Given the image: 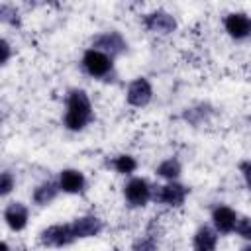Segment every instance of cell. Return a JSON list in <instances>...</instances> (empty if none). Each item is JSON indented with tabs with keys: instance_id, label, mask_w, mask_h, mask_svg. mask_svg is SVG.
I'll list each match as a JSON object with an SVG mask.
<instances>
[{
	"instance_id": "30bf717a",
	"label": "cell",
	"mask_w": 251,
	"mask_h": 251,
	"mask_svg": "<svg viewBox=\"0 0 251 251\" xmlns=\"http://www.w3.org/2000/svg\"><path fill=\"white\" fill-rule=\"evenodd\" d=\"M224 29L226 33L235 39V41H243L249 37L251 33V20L247 12H229L224 20Z\"/></svg>"
},
{
	"instance_id": "4fadbf2b",
	"label": "cell",
	"mask_w": 251,
	"mask_h": 251,
	"mask_svg": "<svg viewBox=\"0 0 251 251\" xmlns=\"http://www.w3.org/2000/svg\"><path fill=\"white\" fill-rule=\"evenodd\" d=\"M4 222L12 231H22L25 229L29 222V208L24 202H10L4 210Z\"/></svg>"
},
{
	"instance_id": "7c38bea8",
	"label": "cell",
	"mask_w": 251,
	"mask_h": 251,
	"mask_svg": "<svg viewBox=\"0 0 251 251\" xmlns=\"http://www.w3.org/2000/svg\"><path fill=\"white\" fill-rule=\"evenodd\" d=\"M57 184L65 194H80L86 188V176L78 169H63L57 176Z\"/></svg>"
},
{
	"instance_id": "277c9868",
	"label": "cell",
	"mask_w": 251,
	"mask_h": 251,
	"mask_svg": "<svg viewBox=\"0 0 251 251\" xmlns=\"http://www.w3.org/2000/svg\"><path fill=\"white\" fill-rule=\"evenodd\" d=\"M90 47L100 51V53H104V55H108L110 59H116V57H120L122 53L127 51V41L120 31L112 29V31L96 33L90 39Z\"/></svg>"
},
{
	"instance_id": "9a60e30c",
	"label": "cell",
	"mask_w": 251,
	"mask_h": 251,
	"mask_svg": "<svg viewBox=\"0 0 251 251\" xmlns=\"http://www.w3.org/2000/svg\"><path fill=\"white\" fill-rule=\"evenodd\" d=\"M61 194L57 180H43L39 182L33 192H31V200L35 206H49L51 202H55V198Z\"/></svg>"
},
{
	"instance_id": "52a82bcc",
	"label": "cell",
	"mask_w": 251,
	"mask_h": 251,
	"mask_svg": "<svg viewBox=\"0 0 251 251\" xmlns=\"http://www.w3.org/2000/svg\"><path fill=\"white\" fill-rule=\"evenodd\" d=\"M143 27L149 33L169 35L176 29V18L167 10H153L143 16Z\"/></svg>"
},
{
	"instance_id": "5b68a950",
	"label": "cell",
	"mask_w": 251,
	"mask_h": 251,
	"mask_svg": "<svg viewBox=\"0 0 251 251\" xmlns=\"http://www.w3.org/2000/svg\"><path fill=\"white\" fill-rule=\"evenodd\" d=\"M76 239L73 235L71 224H53L47 226L39 231V243L43 247H51V249H63L73 245Z\"/></svg>"
},
{
	"instance_id": "6da1fadb",
	"label": "cell",
	"mask_w": 251,
	"mask_h": 251,
	"mask_svg": "<svg viewBox=\"0 0 251 251\" xmlns=\"http://www.w3.org/2000/svg\"><path fill=\"white\" fill-rule=\"evenodd\" d=\"M94 120V106L86 90L71 88L67 92V108L63 116V126L69 131H82Z\"/></svg>"
},
{
	"instance_id": "9c48e42d",
	"label": "cell",
	"mask_w": 251,
	"mask_h": 251,
	"mask_svg": "<svg viewBox=\"0 0 251 251\" xmlns=\"http://www.w3.org/2000/svg\"><path fill=\"white\" fill-rule=\"evenodd\" d=\"M71 229H73L75 239H88V237H96L102 233L104 222L96 214H84L71 222Z\"/></svg>"
},
{
	"instance_id": "5bb4252c",
	"label": "cell",
	"mask_w": 251,
	"mask_h": 251,
	"mask_svg": "<svg viewBox=\"0 0 251 251\" xmlns=\"http://www.w3.org/2000/svg\"><path fill=\"white\" fill-rule=\"evenodd\" d=\"M218 237L212 226H200L192 237V251H218Z\"/></svg>"
},
{
	"instance_id": "e0dca14e",
	"label": "cell",
	"mask_w": 251,
	"mask_h": 251,
	"mask_svg": "<svg viewBox=\"0 0 251 251\" xmlns=\"http://www.w3.org/2000/svg\"><path fill=\"white\" fill-rule=\"evenodd\" d=\"M112 169L118 173V175H124V176H129L137 171V159L129 153H122V155H116L112 159Z\"/></svg>"
},
{
	"instance_id": "d4e9b609",
	"label": "cell",
	"mask_w": 251,
	"mask_h": 251,
	"mask_svg": "<svg viewBox=\"0 0 251 251\" xmlns=\"http://www.w3.org/2000/svg\"><path fill=\"white\" fill-rule=\"evenodd\" d=\"M241 251H251V245H245V247H243Z\"/></svg>"
},
{
	"instance_id": "7a4b0ae2",
	"label": "cell",
	"mask_w": 251,
	"mask_h": 251,
	"mask_svg": "<svg viewBox=\"0 0 251 251\" xmlns=\"http://www.w3.org/2000/svg\"><path fill=\"white\" fill-rule=\"evenodd\" d=\"M188 194H190V188L186 184H180L178 180H171V182H165V184L151 186V200L155 204H163V206H169V208L182 206Z\"/></svg>"
},
{
	"instance_id": "ac0fdd59",
	"label": "cell",
	"mask_w": 251,
	"mask_h": 251,
	"mask_svg": "<svg viewBox=\"0 0 251 251\" xmlns=\"http://www.w3.org/2000/svg\"><path fill=\"white\" fill-rule=\"evenodd\" d=\"M131 251H159V241L155 239L153 233L139 235L137 239H133V243H131Z\"/></svg>"
},
{
	"instance_id": "cb8c5ba5",
	"label": "cell",
	"mask_w": 251,
	"mask_h": 251,
	"mask_svg": "<svg viewBox=\"0 0 251 251\" xmlns=\"http://www.w3.org/2000/svg\"><path fill=\"white\" fill-rule=\"evenodd\" d=\"M0 251H10V245L6 241H2V239H0Z\"/></svg>"
},
{
	"instance_id": "3957f363",
	"label": "cell",
	"mask_w": 251,
	"mask_h": 251,
	"mask_svg": "<svg viewBox=\"0 0 251 251\" xmlns=\"http://www.w3.org/2000/svg\"><path fill=\"white\" fill-rule=\"evenodd\" d=\"M80 65H82V71L92 78H108L114 73V59H110L108 55L92 47L84 49L80 57Z\"/></svg>"
},
{
	"instance_id": "8fae6325",
	"label": "cell",
	"mask_w": 251,
	"mask_h": 251,
	"mask_svg": "<svg viewBox=\"0 0 251 251\" xmlns=\"http://www.w3.org/2000/svg\"><path fill=\"white\" fill-rule=\"evenodd\" d=\"M237 212L227 206V204H218L214 206L212 214H210V220H212V227L216 229V233L220 235H227V233H233V227H235V222H237Z\"/></svg>"
},
{
	"instance_id": "7402d4cb",
	"label": "cell",
	"mask_w": 251,
	"mask_h": 251,
	"mask_svg": "<svg viewBox=\"0 0 251 251\" xmlns=\"http://www.w3.org/2000/svg\"><path fill=\"white\" fill-rule=\"evenodd\" d=\"M10 57H12V45L4 37H0V67L6 65L10 61Z\"/></svg>"
},
{
	"instance_id": "8992f818",
	"label": "cell",
	"mask_w": 251,
	"mask_h": 251,
	"mask_svg": "<svg viewBox=\"0 0 251 251\" xmlns=\"http://www.w3.org/2000/svg\"><path fill=\"white\" fill-rule=\"evenodd\" d=\"M124 200L131 208H143L151 202V184L143 176H131L124 184Z\"/></svg>"
},
{
	"instance_id": "603a6c76",
	"label": "cell",
	"mask_w": 251,
	"mask_h": 251,
	"mask_svg": "<svg viewBox=\"0 0 251 251\" xmlns=\"http://www.w3.org/2000/svg\"><path fill=\"white\" fill-rule=\"evenodd\" d=\"M249 167H251V163H249L247 159L239 163V171H241V176H243L245 184H249Z\"/></svg>"
},
{
	"instance_id": "2e32d148",
	"label": "cell",
	"mask_w": 251,
	"mask_h": 251,
	"mask_svg": "<svg viewBox=\"0 0 251 251\" xmlns=\"http://www.w3.org/2000/svg\"><path fill=\"white\" fill-rule=\"evenodd\" d=\"M155 173L157 176H161L165 182H171V180H178L180 173H182V165L176 157H167L163 159L157 167H155Z\"/></svg>"
},
{
	"instance_id": "ba28073f",
	"label": "cell",
	"mask_w": 251,
	"mask_h": 251,
	"mask_svg": "<svg viewBox=\"0 0 251 251\" xmlns=\"http://www.w3.org/2000/svg\"><path fill=\"white\" fill-rule=\"evenodd\" d=\"M126 100L133 108H143L153 100V86L145 76L133 78L126 88Z\"/></svg>"
},
{
	"instance_id": "44dd1931",
	"label": "cell",
	"mask_w": 251,
	"mask_h": 251,
	"mask_svg": "<svg viewBox=\"0 0 251 251\" xmlns=\"http://www.w3.org/2000/svg\"><path fill=\"white\" fill-rule=\"evenodd\" d=\"M233 233L239 235L241 239L249 241L251 239V220L249 216H237V222H235V227H233Z\"/></svg>"
},
{
	"instance_id": "ffe728a7",
	"label": "cell",
	"mask_w": 251,
	"mask_h": 251,
	"mask_svg": "<svg viewBox=\"0 0 251 251\" xmlns=\"http://www.w3.org/2000/svg\"><path fill=\"white\" fill-rule=\"evenodd\" d=\"M16 188V176L10 171H0V198L12 194Z\"/></svg>"
},
{
	"instance_id": "d6986e66",
	"label": "cell",
	"mask_w": 251,
	"mask_h": 251,
	"mask_svg": "<svg viewBox=\"0 0 251 251\" xmlns=\"http://www.w3.org/2000/svg\"><path fill=\"white\" fill-rule=\"evenodd\" d=\"M0 24L18 25L20 24V12L12 4H0Z\"/></svg>"
}]
</instances>
